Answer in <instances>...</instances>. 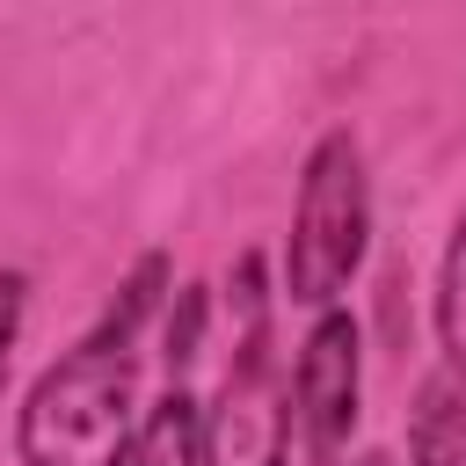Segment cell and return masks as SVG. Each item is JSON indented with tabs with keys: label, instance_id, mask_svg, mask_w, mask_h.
Listing matches in <instances>:
<instances>
[{
	"label": "cell",
	"instance_id": "8992f818",
	"mask_svg": "<svg viewBox=\"0 0 466 466\" xmlns=\"http://www.w3.org/2000/svg\"><path fill=\"white\" fill-rule=\"evenodd\" d=\"M408 459H415V466H466V379H459L451 364L415 386Z\"/></svg>",
	"mask_w": 466,
	"mask_h": 466
},
{
	"label": "cell",
	"instance_id": "277c9868",
	"mask_svg": "<svg viewBox=\"0 0 466 466\" xmlns=\"http://www.w3.org/2000/svg\"><path fill=\"white\" fill-rule=\"evenodd\" d=\"M357 400H364V335L342 306H320L291 364V422H306L320 444L342 451L357 430Z\"/></svg>",
	"mask_w": 466,
	"mask_h": 466
},
{
	"label": "cell",
	"instance_id": "8fae6325",
	"mask_svg": "<svg viewBox=\"0 0 466 466\" xmlns=\"http://www.w3.org/2000/svg\"><path fill=\"white\" fill-rule=\"evenodd\" d=\"M357 466H393V459H386V451H364V459H357Z\"/></svg>",
	"mask_w": 466,
	"mask_h": 466
},
{
	"label": "cell",
	"instance_id": "9c48e42d",
	"mask_svg": "<svg viewBox=\"0 0 466 466\" xmlns=\"http://www.w3.org/2000/svg\"><path fill=\"white\" fill-rule=\"evenodd\" d=\"M22 306H29L22 269H0V386H7V364H15V342H22Z\"/></svg>",
	"mask_w": 466,
	"mask_h": 466
},
{
	"label": "cell",
	"instance_id": "52a82bcc",
	"mask_svg": "<svg viewBox=\"0 0 466 466\" xmlns=\"http://www.w3.org/2000/svg\"><path fill=\"white\" fill-rule=\"evenodd\" d=\"M437 342H444V364L466 379V211L451 218L444 269H437Z\"/></svg>",
	"mask_w": 466,
	"mask_h": 466
},
{
	"label": "cell",
	"instance_id": "6da1fadb",
	"mask_svg": "<svg viewBox=\"0 0 466 466\" xmlns=\"http://www.w3.org/2000/svg\"><path fill=\"white\" fill-rule=\"evenodd\" d=\"M160 284H167V262L146 255L124 277L116 306L29 386L22 430H15L22 466H116L124 437L138 430L131 422V408H138V328H146Z\"/></svg>",
	"mask_w": 466,
	"mask_h": 466
},
{
	"label": "cell",
	"instance_id": "7a4b0ae2",
	"mask_svg": "<svg viewBox=\"0 0 466 466\" xmlns=\"http://www.w3.org/2000/svg\"><path fill=\"white\" fill-rule=\"evenodd\" d=\"M364 248H371L364 146L350 131H328L299 175V204H291V233H284V291L299 306H335L350 291V277L364 269Z\"/></svg>",
	"mask_w": 466,
	"mask_h": 466
},
{
	"label": "cell",
	"instance_id": "3957f363",
	"mask_svg": "<svg viewBox=\"0 0 466 466\" xmlns=\"http://www.w3.org/2000/svg\"><path fill=\"white\" fill-rule=\"evenodd\" d=\"M291 422V386L269 357V284L262 255L233 262V364L218 379V400L204 408V466H277Z\"/></svg>",
	"mask_w": 466,
	"mask_h": 466
},
{
	"label": "cell",
	"instance_id": "5b68a950",
	"mask_svg": "<svg viewBox=\"0 0 466 466\" xmlns=\"http://www.w3.org/2000/svg\"><path fill=\"white\" fill-rule=\"evenodd\" d=\"M116 466H204V408L189 400L182 379H167V393L138 415V430L124 437Z\"/></svg>",
	"mask_w": 466,
	"mask_h": 466
},
{
	"label": "cell",
	"instance_id": "30bf717a",
	"mask_svg": "<svg viewBox=\"0 0 466 466\" xmlns=\"http://www.w3.org/2000/svg\"><path fill=\"white\" fill-rule=\"evenodd\" d=\"M277 466H335V444H320L306 422H284V444H277Z\"/></svg>",
	"mask_w": 466,
	"mask_h": 466
},
{
	"label": "cell",
	"instance_id": "ba28073f",
	"mask_svg": "<svg viewBox=\"0 0 466 466\" xmlns=\"http://www.w3.org/2000/svg\"><path fill=\"white\" fill-rule=\"evenodd\" d=\"M204 313H211L204 284H182L175 306H167V379L189 371V357H197V342H204Z\"/></svg>",
	"mask_w": 466,
	"mask_h": 466
}]
</instances>
